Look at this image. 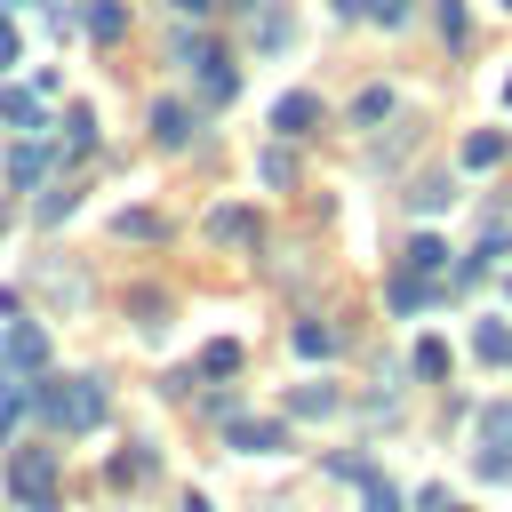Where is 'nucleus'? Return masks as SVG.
Returning <instances> with one entry per match:
<instances>
[{"label":"nucleus","mask_w":512,"mask_h":512,"mask_svg":"<svg viewBox=\"0 0 512 512\" xmlns=\"http://www.w3.org/2000/svg\"><path fill=\"white\" fill-rule=\"evenodd\" d=\"M32 400H40V416L56 424V432H96L104 424V384L96 376H64V384H32Z\"/></svg>","instance_id":"f257e3e1"},{"label":"nucleus","mask_w":512,"mask_h":512,"mask_svg":"<svg viewBox=\"0 0 512 512\" xmlns=\"http://www.w3.org/2000/svg\"><path fill=\"white\" fill-rule=\"evenodd\" d=\"M440 272H448V248H440L432 232H416V240H408V256H400V272H392V288H384V296H392V312H416V304L440 288Z\"/></svg>","instance_id":"f03ea898"},{"label":"nucleus","mask_w":512,"mask_h":512,"mask_svg":"<svg viewBox=\"0 0 512 512\" xmlns=\"http://www.w3.org/2000/svg\"><path fill=\"white\" fill-rule=\"evenodd\" d=\"M8 488H16V512H56V448H16Z\"/></svg>","instance_id":"7ed1b4c3"},{"label":"nucleus","mask_w":512,"mask_h":512,"mask_svg":"<svg viewBox=\"0 0 512 512\" xmlns=\"http://www.w3.org/2000/svg\"><path fill=\"white\" fill-rule=\"evenodd\" d=\"M176 64H192V72H200V96H208V104H232V88H240V72H232V56H224L216 40H200V32H184V40H176Z\"/></svg>","instance_id":"20e7f679"},{"label":"nucleus","mask_w":512,"mask_h":512,"mask_svg":"<svg viewBox=\"0 0 512 512\" xmlns=\"http://www.w3.org/2000/svg\"><path fill=\"white\" fill-rule=\"evenodd\" d=\"M0 368L8 376H40L48 368V328L40 320H8L0 328Z\"/></svg>","instance_id":"39448f33"},{"label":"nucleus","mask_w":512,"mask_h":512,"mask_svg":"<svg viewBox=\"0 0 512 512\" xmlns=\"http://www.w3.org/2000/svg\"><path fill=\"white\" fill-rule=\"evenodd\" d=\"M224 440H232V448H248V456H272L288 432H280L272 416H224Z\"/></svg>","instance_id":"423d86ee"},{"label":"nucleus","mask_w":512,"mask_h":512,"mask_svg":"<svg viewBox=\"0 0 512 512\" xmlns=\"http://www.w3.org/2000/svg\"><path fill=\"white\" fill-rule=\"evenodd\" d=\"M312 120H320V96H304V88H288V96L272 104V128H280V136H312Z\"/></svg>","instance_id":"0eeeda50"},{"label":"nucleus","mask_w":512,"mask_h":512,"mask_svg":"<svg viewBox=\"0 0 512 512\" xmlns=\"http://www.w3.org/2000/svg\"><path fill=\"white\" fill-rule=\"evenodd\" d=\"M208 240H224V248H256V208H216V216H208Z\"/></svg>","instance_id":"6e6552de"},{"label":"nucleus","mask_w":512,"mask_h":512,"mask_svg":"<svg viewBox=\"0 0 512 512\" xmlns=\"http://www.w3.org/2000/svg\"><path fill=\"white\" fill-rule=\"evenodd\" d=\"M80 32H88V40H120V32H128V8H120V0H88V8H80Z\"/></svg>","instance_id":"1a4fd4ad"},{"label":"nucleus","mask_w":512,"mask_h":512,"mask_svg":"<svg viewBox=\"0 0 512 512\" xmlns=\"http://www.w3.org/2000/svg\"><path fill=\"white\" fill-rule=\"evenodd\" d=\"M56 144H64V152H96V112H88V104H72V112L56 120Z\"/></svg>","instance_id":"9d476101"},{"label":"nucleus","mask_w":512,"mask_h":512,"mask_svg":"<svg viewBox=\"0 0 512 512\" xmlns=\"http://www.w3.org/2000/svg\"><path fill=\"white\" fill-rule=\"evenodd\" d=\"M472 360L504 368V360H512V328H504V320H480V328H472Z\"/></svg>","instance_id":"9b49d317"},{"label":"nucleus","mask_w":512,"mask_h":512,"mask_svg":"<svg viewBox=\"0 0 512 512\" xmlns=\"http://www.w3.org/2000/svg\"><path fill=\"white\" fill-rule=\"evenodd\" d=\"M0 120L8 128H40V88H0Z\"/></svg>","instance_id":"f8f14e48"},{"label":"nucleus","mask_w":512,"mask_h":512,"mask_svg":"<svg viewBox=\"0 0 512 512\" xmlns=\"http://www.w3.org/2000/svg\"><path fill=\"white\" fill-rule=\"evenodd\" d=\"M48 160H56L48 144H16V152H8V184H40V176H48Z\"/></svg>","instance_id":"ddd939ff"},{"label":"nucleus","mask_w":512,"mask_h":512,"mask_svg":"<svg viewBox=\"0 0 512 512\" xmlns=\"http://www.w3.org/2000/svg\"><path fill=\"white\" fill-rule=\"evenodd\" d=\"M152 136H160V144L176 152V144L192 136V112H184V104H152Z\"/></svg>","instance_id":"4468645a"},{"label":"nucleus","mask_w":512,"mask_h":512,"mask_svg":"<svg viewBox=\"0 0 512 512\" xmlns=\"http://www.w3.org/2000/svg\"><path fill=\"white\" fill-rule=\"evenodd\" d=\"M336 344H344V336H336L328 320H296V352H304V360H328Z\"/></svg>","instance_id":"2eb2a0df"},{"label":"nucleus","mask_w":512,"mask_h":512,"mask_svg":"<svg viewBox=\"0 0 512 512\" xmlns=\"http://www.w3.org/2000/svg\"><path fill=\"white\" fill-rule=\"evenodd\" d=\"M472 432H480V440H488V448H512V400H488V408H480V424H472Z\"/></svg>","instance_id":"dca6fc26"},{"label":"nucleus","mask_w":512,"mask_h":512,"mask_svg":"<svg viewBox=\"0 0 512 512\" xmlns=\"http://www.w3.org/2000/svg\"><path fill=\"white\" fill-rule=\"evenodd\" d=\"M136 480H152V448H120L112 456V488H136Z\"/></svg>","instance_id":"f3484780"},{"label":"nucleus","mask_w":512,"mask_h":512,"mask_svg":"<svg viewBox=\"0 0 512 512\" xmlns=\"http://www.w3.org/2000/svg\"><path fill=\"white\" fill-rule=\"evenodd\" d=\"M496 160H504V136L472 128V136H464V168H496Z\"/></svg>","instance_id":"a211bd4d"},{"label":"nucleus","mask_w":512,"mask_h":512,"mask_svg":"<svg viewBox=\"0 0 512 512\" xmlns=\"http://www.w3.org/2000/svg\"><path fill=\"white\" fill-rule=\"evenodd\" d=\"M328 408H336L328 384H296V392H288V416H328Z\"/></svg>","instance_id":"6ab92c4d"},{"label":"nucleus","mask_w":512,"mask_h":512,"mask_svg":"<svg viewBox=\"0 0 512 512\" xmlns=\"http://www.w3.org/2000/svg\"><path fill=\"white\" fill-rule=\"evenodd\" d=\"M288 32H296L288 8H264V16H256V48H288Z\"/></svg>","instance_id":"aec40b11"},{"label":"nucleus","mask_w":512,"mask_h":512,"mask_svg":"<svg viewBox=\"0 0 512 512\" xmlns=\"http://www.w3.org/2000/svg\"><path fill=\"white\" fill-rule=\"evenodd\" d=\"M384 112H392V88H360V96H352V120H360V128H376Z\"/></svg>","instance_id":"412c9836"},{"label":"nucleus","mask_w":512,"mask_h":512,"mask_svg":"<svg viewBox=\"0 0 512 512\" xmlns=\"http://www.w3.org/2000/svg\"><path fill=\"white\" fill-rule=\"evenodd\" d=\"M232 368H240V344H232V336H216V344L200 352V376H232Z\"/></svg>","instance_id":"4be33fe9"},{"label":"nucleus","mask_w":512,"mask_h":512,"mask_svg":"<svg viewBox=\"0 0 512 512\" xmlns=\"http://www.w3.org/2000/svg\"><path fill=\"white\" fill-rule=\"evenodd\" d=\"M152 232H160L152 208H128V216H120V240H152Z\"/></svg>","instance_id":"5701e85b"},{"label":"nucleus","mask_w":512,"mask_h":512,"mask_svg":"<svg viewBox=\"0 0 512 512\" xmlns=\"http://www.w3.org/2000/svg\"><path fill=\"white\" fill-rule=\"evenodd\" d=\"M416 376H448V344L424 336V344H416Z\"/></svg>","instance_id":"b1692460"},{"label":"nucleus","mask_w":512,"mask_h":512,"mask_svg":"<svg viewBox=\"0 0 512 512\" xmlns=\"http://www.w3.org/2000/svg\"><path fill=\"white\" fill-rule=\"evenodd\" d=\"M0 64H16V24L0 16Z\"/></svg>","instance_id":"393cba45"},{"label":"nucleus","mask_w":512,"mask_h":512,"mask_svg":"<svg viewBox=\"0 0 512 512\" xmlns=\"http://www.w3.org/2000/svg\"><path fill=\"white\" fill-rule=\"evenodd\" d=\"M168 8H176V16H208L216 0H168Z\"/></svg>","instance_id":"a878e982"},{"label":"nucleus","mask_w":512,"mask_h":512,"mask_svg":"<svg viewBox=\"0 0 512 512\" xmlns=\"http://www.w3.org/2000/svg\"><path fill=\"white\" fill-rule=\"evenodd\" d=\"M336 16H368V0H336Z\"/></svg>","instance_id":"bb28decb"},{"label":"nucleus","mask_w":512,"mask_h":512,"mask_svg":"<svg viewBox=\"0 0 512 512\" xmlns=\"http://www.w3.org/2000/svg\"><path fill=\"white\" fill-rule=\"evenodd\" d=\"M184 512H208V504H200V496H184Z\"/></svg>","instance_id":"cd10ccee"},{"label":"nucleus","mask_w":512,"mask_h":512,"mask_svg":"<svg viewBox=\"0 0 512 512\" xmlns=\"http://www.w3.org/2000/svg\"><path fill=\"white\" fill-rule=\"evenodd\" d=\"M232 8H256V0H232Z\"/></svg>","instance_id":"c85d7f7f"},{"label":"nucleus","mask_w":512,"mask_h":512,"mask_svg":"<svg viewBox=\"0 0 512 512\" xmlns=\"http://www.w3.org/2000/svg\"><path fill=\"white\" fill-rule=\"evenodd\" d=\"M504 104H512V80H504Z\"/></svg>","instance_id":"c756f323"},{"label":"nucleus","mask_w":512,"mask_h":512,"mask_svg":"<svg viewBox=\"0 0 512 512\" xmlns=\"http://www.w3.org/2000/svg\"><path fill=\"white\" fill-rule=\"evenodd\" d=\"M432 512H456V504H432Z\"/></svg>","instance_id":"7c9ffc66"},{"label":"nucleus","mask_w":512,"mask_h":512,"mask_svg":"<svg viewBox=\"0 0 512 512\" xmlns=\"http://www.w3.org/2000/svg\"><path fill=\"white\" fill-rule=\"evenodd\" d=\"M0 8H8V0H0Z\"/></svg>","instance_id":"2f4dec72"},{"label":"nucleus","mask_w":512,"mask_h":512,"mask_svg":"<svg viewBox=\"0 0 512 512\" xmlns=\"http://www.w3.org/2000/svg\"><path fill=\"white\" fill-rule=\"evenodd\" d=\"M504 8H512V0H504Z\"/></svg>","instance_id":"473e14b6"},{"label":"nucleus","mask_w":512,"mask_h":512,"mask_svg":"<svg viewBox=\"0 0 512 512\" xmlns=\"http://www.w3.org/2000/svg\"><path fill=\"white\" fill-rule=\"evenodd\" d=\"M0 224H8V216H0Z\"/></svg>","instance_id":"72a5a7b5"},{"label":"nucleus","mask_w":512,"mask_h":512,"mask_svg":"<svg viewBox=\"0 0 512 512\" xmlns=\"http://www.w3.org/2000/svg\"><path fill=\"white\" fill-rule=\"evenodd\" d=\"M504 288H512V280H504Z\"/></svg>","instance_id":"f704fd0d"}]
</instances>
